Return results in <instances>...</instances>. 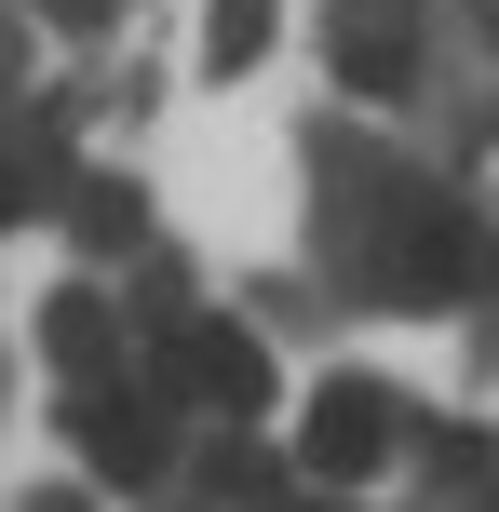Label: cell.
Returning a JSON list of instances; mask_svg holds the SVG:
<instances>
[{"mask_svg": "<svg viewBox=\"0 0 499 512\" xmlns=\"http://www.w3.org/2000/svg\"><path fill=\"white\" fill-rule=\"evenodd\" d=\"M378 459H392V391H378V378H324L311 405H297V472L365 486Z\"/></svg>", "mask_w": 499, "mask_h": 512, "instance_id": "cell-4", "label": "cell"}, {"mask_svg": "<svg viewBox=\"0 0 499 512\" xmlns=\"http://www.w3.org/2000/svg\"><path fill=\"white\" fill-rule=\"evenodd\" d=\"M68 230L95 243V256H108V243H135V176H81V189H68Z\"/></svg>", "mask_w": 499, "mask_h": 512, "instance_id": "cell-8", "label": "cell"}, {"mask_svg": "<svg viewBox=\"0 0 499 512\" xmlns=\"http://www.w3.org/2000/svg\"><path fill=\"white\" fill-rule=\"evenodd\" d=\"M270 512H351V499H270Z\"/></svg>", "mask_w": 499, "mask_h": 512, "instance_id": "cell-13", "label": "cell"}, {"mask_svg": "<svg viewBox=\"0 0 499 512\" xmlns=\"http://www.w3.org/2000/svg\"><path fill=\"white\" fill-rule=\"evenodd\" d=\"M27 203H41V189H27V162H14V149H0V230H14V216H27Z\"/></svg>", "mask_w": 499, "mask_h": 512, "instance_id": "cell-10", "label": "cell"}, {"mask_svg": "<svg viewBox=\"0 0 499 512\" xmlns=\"http://www.w3.org/2000/svg\"><path fill=\"white\" fill-rule=\"evenodd\" d=\"M41 351H54V364H68V391H95V378H108V364H122V310H108V297H95V283H68V297H54V310H41Z\"/></svg>", "mask_w": 499, "mask_h": 512, "instance_id": "cell-6", "label": "cell"}, {"mask_svg": "<svg viewBox=\"0 0 499 512\" xmlns=\"http://www.w3.org/2000/svg\"><path fill=\"white\" fill-rule=\"evenodd\" d=\"M41 27H108V0H41Z\"/></svg>", "mask_w": 499, "mask_h": 512, "instance_id": "cell-11", "label": "cell"}, {"mask_svg": "<svg viewBox=\"0 0 499 512\" xmlns=\"http://www.w3.org/2000/svg\"><path fill=\"white\" fill-rule=\"evenodd\" d=\"M473 283H486L473 203H405V230H392V297H473Z\"/></svg>", "mask_w": 499, "mask_h": 512, "instance_id": "cell-5", "label": "cell"}, {"mask_svg": "<svg viewBox=\"0 0 499 512\" xmlns=\"http://www.w3.org/2000/svg\"><path fill=\"white\" fill-rule=\"evenodd\" d=\"M419 41H432V0H324V68L338 95H419Z\"/></svg>", "mask_w": 499, "mask_h": 512, "instance_id": "cell-1", "label": "cell"}, {"mask_svg": "<svg viewBox=\"0 0 499 512\" xmlns=\"http://www.w3.org/2000/svg\"><path fill=\"white\" fill-rule=\"evenodd\" d=\"M149 391H162V405H203V418H270V351L243 324H176Z\"/></svg>", "mask_w": 499, "mask_h": 512, "instance_id": "cell-3", "label": "cell"}, {"mask_svg": "<svg viewBox=\"0 0 499 512\" xmlns=\"http://www.w3.org/2000/svg\"><path fill=\"white\" fill-rule=\"evenodd\" d=\"M270 27H284L270 0H203V68H216V81H230V68H257V54H270Z\"/></svg>", "mask_w": 499, "mask_h": 512, "instance_id": "cell-7", "label": "cell"}, {"mask_svg": "<svg viewBox=\"0 0 499 512\" xmlns=\"http://www.w3.org/2000/svg\"><path fill=\"white\" fill-rule=\"evenodd\" d=\"M203 472H216V499H257V512H270V499H284V459H270V445H243V432H230V445H216V459H203Z\"/></svg>", "mask_w": 499, "mask_h": 512, "instance_id": "cell-9", "label": "cell"}, {"mask_svg": "<svg viewBox=\"0 0 499 512\" xmlns=\"http://www.w3.org/2000/svg\"><path fill=\"white\" fill-rule=\"evenodd\" d=\"M14 512H95V499H81V486H27Z\"/></svg>", "mask_w": 499, "mask_h": 512, "instance_id": "cell-12", "label": "cell"}, {"mask_svg": "<svg viewBox=\"0 0 499 512\" xmlns=\"http://www.w3.org/2000/svg\"><path fill=\"white\" fill-rule=\"evenodd\" d=\"M68 432H81V472H108V486H162V472H176V405L135 391V378L68 391Z\"/></svg>", "mask_w": 499, "mask_h": 512, "instance_id": "cell-2", "label": "cell"}]
</instances>
